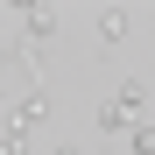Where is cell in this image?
Returning <instances> with one entry per match:
<instances>
[{
  "instance_id": "6da1fadb",
  "label": "cell",
  "mask_w": 155,
  "mask_h": 155,
  "mask_svg": "<svg viewBox=\"0 0 155 155\" xmlns=\"http://www.w3.org/2000/svg\"><path fill=\"white\" fill-rule=\"evenodd\" d=\"M42 120H49V92H21L14 106H7V127H21L28 141H35V127H42Z\"/></svg>"
},
{
  "instance_id": "7a4b0ae2",
  "label": "cell",
  "mask_w": 155,
  "mask_h": 155,
  "mask_svg": "<svg viewBox=\"0 0 155 155\" xmlns=\"http://www.w3.org/2000/svg\"><path fill=\"white\" fill-rule=\"evenodd\" d=\"M92 28H99V42L113 49V42L134 35V14H127V7H99V14H92Z\"/></svg>"
},
{
  "instance_id": "3957f363",
  "label": "cell",
  "mask_w": 155,
  "mask_h": 155,
  "mask_svg": "<svg viewBox=\"0 0 155 155\" xmlns=\"http://www.w3.org/2000/svg\"><path fill=\"white\" fill-rule=\"evenodd\" d=\"M106 106H120L127 120H134V113H148V85H134V78H127V85H120V92L106 99Z\"/></svg>"
},
{
  "instance_id": "277c9868",
  "label": "cell",
  "mask_w": 155,
  "mask_h": 155,
  "mask_svg": "<svg viewBox=\"0 0 155 155\" xmlns=\"http://www.w3.org/2000/svg\"><path fill=\"white\" fill-rule=\"evenodd\" d=\"M21 35H28V42H49V35H57V14H49V7H28V14H21Z\"/></svg>"
},
{
  "instance_id": "5b68a950",
  "label": "cell",
  "mask_w": 155,
  "mask_h": 155,
  "mask_svg": "<svg viewBox=\"0 0 155 155\" xmlns=\"http://www.w3.org/2000/svg\"><path fill=\"white\" fill-rule=\"evenodd\" d=\"M99 134H106V141H127V134H134V120H127L120 106H99Z\"/></svg>"
},
{
  "instance_id": "8992f818",
  "label": "cell",
  "mask_w": 155,
  "mask_h": 155,
  "mask_svg": "<svg viewBox=\"0 0 155 155\" xmlns=\"http://www.w3.org/2000/svg\"><path fill=\"white\" fill-rule=\"evenodd\" d=\"M28 148H35V141L21 134V127H0V155H28Z\"/></svg>"
},
{
  "instance_id": "52a82bcc",
  "label": "cell",
  "mask_w": 155,
  "mask_h": 155,
  "mask_svg": "<svg viewBox=\"0 0 155 155\" xmlns=\"http://www.w3.org/2000/svg\"><path fill=\"white\" fill-rule=\"evenodd\" d=\"M127 148H134V155H155V127H134V134H127Z\"/></svg>"
},
{
  "instance_id": "ba28073f",
  "label": "cell",
  "mask_w": 155,
  "mask_h": 155,
  "mask_svg": "<svg viewBox=\"0 0 155 155\" xmlns=\"http://www.w3.org/2000/svg\"><path fill=\"white\" fill-rule=\"evenodd\" d=\"M7 106H14V92H7V85H0V120H7Z\"/></svg>"
},
{
  "instance_id": "9c48e42d",
  "label": "cell",
  "mask_w": 155,
  "mask_h": 155,
  "mask_svg": "<svg viewBox=\"0 0 155 155\" xmlns=\"http://www.w3.org/2000/svg\"><path fill=\"white\" fill-rule=\"evenodd\" d=\"M57 155H78V148H71V141H57Z\"/></svg>"
},
{
  "instance_id": "30bf717a",
  "label": "cell",
  "mask_w": 155,
  "mask_h": 155,
  "mask_svg": "<svg viewBox=\"0 0 155 155\" xmlns=\"http://www.w3.org/2000/svg\"><path fill=\"white\" fill-rule=\"evenodd\" d=\"M148 127H155V120H148Z\"/></svg>"
}]
</instances>
